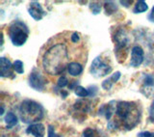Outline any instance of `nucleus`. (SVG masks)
<instances>
[{
  "mask_svg": "<svg viewBox=\"0 0 154 137\" xmlns=\"http://www.w3.org/2000/svg\"><path fill=\"white\" fill-rule=\"evenodd\" d=\"M42 63L43 70L48 75H61L71 63L69 46L66 43L59 41L52 43L43 53Z\"/></svg>",
  "mask_w": 154,
  "mask_h": 137,
  "instance_id": "nucleus-1",
  "label": "nucleus"
},
{
  "mask_svg": "<svg viewBox=\"0 0 154 137\" xmlns=\"http://www.w3.org/2000/svg\"><path fill=\"white\" fill-rule=\"evenodd\" d=\"M116 120L114 122H110L108 126L111 128L112 126H122L128 130L133 129L140 122V113L139 107L137 104L133 101H119L116 105Z\"/></svg>",
  "mask_w": 154,
  "mask_h": 137,
  "instance_id": "nucleus-2",
  "label": "nucleus"
},
{
  "mask_svg": "<svg viewBox=\"0 0 154 137\" xmlns=\"http://www.w3.org/2000/svg\"><path fill=\"white\" fill-rule=\"evenodd\" d=\"M19 116L23 123H35L42 119L43 109L38 102L31 100H26L22 101L19 107Z\"/></svg>",
  "mask_w": 154,
  "mask_h": 137,
  "instance_id": "nucleus-3",
  "label": "nucleus"
},
{
  "mask_svg": "<svg viewBox=\"0 0 154 137\" xmlns=\"http://www.w3.org/2000/svg\"><path fill=\"white\" fill-rule=\"evenodd\" d=\"M7 32L9 34L13 45L17 46H20L24 45L25 42L27 41L29 35V30L27 26L19 21H14L9 26Z\"/></svg>",
  "mask_w": 154,
  "mask_h": 137,
  "instance_id": "nucleus-4",
  "label": "nucleus"
},
{
  "mask_svg": "<svg viewBox=\"0 0 154 137\" xmlns=\"http://www.w3.org/2000/svg\"><path fill=\"white\" fill-rule=\"evenodd\" d=\"M111 72H112V67L110 64H108L107 61H104L101 56L96 57L91 63V72L96 78L107 75Z\"/></svg>",
  "mask_w": 154,
  "mask_h": 137,
  "instance_id": "nucleus-5",
  "label": "nucleus"
},
{
  "mask_svg": "<svg viewBox=\"0 0 154 137\" xmlns=\"http://www.w3.org/2000/svg\"><path fill=\"white\" fill-rule=\"evenodd\" d=\"M29 85L37 91H42L45 87V79L38 72H33L29 75Z\"/></svg>",
  "mask_w": 154,
  "mask_h": 137,
  "instance_id": "nucleus-6",
  "label": "nucleus"
},
{
  "mask_svg": "<svg viewBox=\"0 0 154 137\" xmlns=\"http://www.w3.org/2000/svg\"><path fill=\"white\" fill-rule=\"evenodd\" d=\"M29 14L35 19V21H41V19L45 16V12L43 11L41 4L37 1H33L29 5L28 8Z\"/></svg>",
  "mask_w": 154,
  "mask_h": 137,
  "instance_id": "nucleus-7",
  "label": "nucleus"
},
{
  "mask_svg": "<svg viewBox=\"0 0 154 137\" xmlns=\"http://www.w3.org/2000/svg\"><path fill=\"white\" fill-rule=\"evenodd\" d=\"M143 61V50L140 46H135L131 50V62L130 65L134 68H137Z\"/></svg>",
  "mask_w": 154,
  "mask_h": 137,
  "instance_id": "nucleus-8",
  "label": "nucleus"
},
{
  "mask_svg": "<svg viewBox=\"0 0 154 137\" xmlns=\"http://www.w3.org/2000/svg\"><path fill=\"white\" fill-rule=\"evenodd\" d=\"M0 66H1V76L2 77H14L12 68H14L11 61L5 57L0 58Z\"/></svg>",
  "mask_w": 154,
  "mask_h": 137,
  "instance_id": "nucleus-9",
  "label": "nucleus"
},
{
  "mask_svg": "<svg viewBox=\"0 0 154 137\" xmlns=\"http://www.w3.org/2000/svg\"><path fill=\"white\" fill-rule=\"evenodd\" d=\"M26 132L34 135L35 137H45V126L41 123L32 124L31 126H28V129H26Z\"/></svg>",
  "mask_w": 154,
  "mask_h": 137,
  "instance_id": "nucleus-10",
  "label": "nucleus"
},
{
  "mask_svg": "<svg viewBox=\"0 0 154 137\" xmlns=\"http://www.w3.org/2000/svg\"><path fill=\"white\" fill-rule=\"evenodd\" d=\"M67 72L72 76H77L83 72V66L79 62H71L67 67Z\"/></svg>",
  "mask_w": 154,
  "mask_h": 137,
  "instance_id": "nucleus-11",
  "label": "nucleus"
},
{
  "mask_svg": "<svg viewBox=\"0 0 154 137\" xmlns=\"http://www.w3.org/2000/svg\"><path fill=\"white\" fill-rule=\"evenodd\" d=\"M119 77H120V72H115L114 75H112L110 77H108L107 79H105L102 82V88L105 90H110L114 83H116L119 79Z\"/></svg>",
  "mask_w": 154,
  "mask_h": 137,
  "instance_id": "nucleus-12",
  "label": "nucleus"
},
{
  "mask_svg": "<svg viewBox=\"0 0 154 137\" xmlns=\"http://www.w3.org/2000/svg\"><path fill=\"white\" fill-rule=\"evenodd\" d=\"M5 123L7 124V129H11L14 126H16L17 124V118L12 112H9L7 115L5 116Z\"/></svg>",
  "mask_w": 154,
  "mask_h": 137,
  "instance_id": "nucleus-13",
  "label": "nucleus"
},
{
  "mask_svg": "<svg viewBox=\"0 0 154 137\" xmlns=\"http://www.w3.org/2000/svg\"><path fill=\"white\" fill-rule=\"evenodd\" d=\"M74 107H75V109H77V110H80L82 112H87L89 110L90 102L87 101V100H79L74 104Z\"/></svg>",
  "mask_w": 154,
  "mask_h": 137,
  "instance_id": "nucleus-14",
  "label": "nucleus"
},
{
  "mask_svg": "<svg viewBox=\"0 0 154 137\" xmlns=\"http://www.w3.org/2000/svg\"><path fill=\"white\" fill-rule=\"evenodd\" d=\"M147 9H148V6H147V4L146 2H144V1H138L136 3V5H135L133 11H134V13L139 14V13L146 12Z\"/></svg>",
  "mask_w": 154,
  "mask_h": 137,
  "instance_id": "nucleus-15",
  "label": "nucleus"
},
{
  "mask_svg": "<svg viewBox=\"0 0 154 137\" xmlns=\"http://www.w3.org/2000/svg\"><path fill=\"white\" fill-rule=\"evenodd\" d=\"M74 92H75V95L80 97H88L90 95L89 94V90L85 89V88L82 87V86H77L74 89Z\"/></svg>",
  "mask_w": 154,
  "mask_h": 137,
  "instance_id": "nucleus-16",
  "label": "nucleus"
},
{
  "mask_svg": "<svg viewBox=\"0 0 154 137\" xmlns=\"http://www.w3.org/2000/svg\"><path fill=\"white\" fill-rule=\"evenodd\" d=\"M13 67H14V70L16 71L17 73H23V72H24L23 63H22L20 60L14 61V64H13Z\"/></svg>",
  "mask_w": 154,
  "mask_h": 137,
  "instance_id": "nucleus-17",
  "label": "nucleus"
},
{
  "mask_svg": "<svg viewBox=\"0 0 154 137\" xmlns=\"http://www.w3.org/2000/svg\"><path fill=\"white\" fill-rule=\"evenodd\" d=\"M90 9L91 10L93 14H97L101 11V5L98 2H93V3H91V5H90Z\"/></svg>",
  "mask_w": 154,
  "mask_h": 137,
  "instance_id": "nucleus-18",
  "label": "nucleus"
},
{
  "mask_svg": "<svg viewBox=\"0 0 154 137\" xmlns=\"http://www.w3.org/2000/svg\"><path fill=\"white\" fill-rule=\"evenodd\" d=\"M83 136L84 137H97V132H96L94 129L89 128L84 130Z\"/></svg>",
  "mask_w": 154,
  "mask_h": 137,
  "instance_id": "nucleus-19",
  "label": "nucleus"
},
{
  "mask_svg": "<svg viewBox=\"0 0 154 137\" xmlns=\"http://www.w3.org/2000/svg\"><path fill=\"white\" fill-rule=\"evenodd\" d=\"M57 84H58V86H59L60 88H64V87H66L67 84H69V80H67V78L66 76L62 75L59 78V79H58Z\"/></svg>",
  "mask_w": 154,
  "mask_h": 137,
  "instance_id": "nucleus-20",
  "label": "nucleus"
},
{
  "mask_svg": "<svg viewBox=\"0 0 154 137\" xmlns=\"http://www.w3.org/2000/svg\"><path fill=\"white\" fill-rule=\"evenodd\" d=\"M144 85L146 86H152L154 85V78L152 75H146V78H144Z\"/></svg>",
  "mask_w": 154,
  "mask_h": 137,
  "instance_id": "nucleus-21",
  "label": "nucleus"
},
{
  "mask_svg": "<svg viewBox=\"0 0 154 137\" xmlns=\"http://www.w3.org/2000/svg\"><path fill=\"white\" fill-rule=\"evenodd\" d=\"M70 41L73 43H77L80 41V34L77 33V32L72 33L71 36H70Z\"/></svg>",
  "mask_w": 154,
  "mask_h": 137,
  "instance_id": "nucleus-22",
  "label": "nucleus"
},
{
  "mask_svg": "<svg viewBox=\"0 0 154 137\" xmlns=\"http://www.w3.org/2000/svg\"><path fill=\"white\" fill-rule=\"evenodd\" d=\"M47 135H48V137H61V136H59L58 134H56L55 130H54V129H53V126H48Z\"/></svg>",
  "mask_w": 154,
  "mask_h": 137,
  "instance_id": "nucleus-23",
  "label": "nucleus"
},
{
  "mask_svg": "<svg viewBox=\"0 0 154 137\" xmlns=\"http://www.w3.org/2000/svg\"><path fill=\"white\" fill-rule=\"evenodd\" d=\"M139 137H154V132H149V131H146V132L140 133Z\"/></svg>",
  "mask_w": 154,
  "mask_h": 137,
  "instance_id": "nucleus-24",
  "label": "nucleus"
},
{
  "mask_svg": "<svg viewBox=\"0 0 154 137\" xmlns=\"http://www.w3.org/2000/svg\"><path fill=\"white\" fill-rule=\"evenodd\" d=\"M148 19L151 22H154V7L152 8V10H151V12H150V14H148Z\"/></svg>",
  "mask_w": 154,
  "mask_h": 137,
  "instance_id": "nucleus-25",
  "label": "nucleus"
},
{
  "mask_svg": "<svg viewBox=\"0 0 154 137\" xmlns=\"http://www.w3.org/2000/svg\"><path fill=\"white\" fill-rule=\"evenodd\" d=\"M150 117L152 119H154V101L152 102L151 107H150Z\"/></svg>",
  "mask_w": 154,
  "mask_h": 137,
  "instance_id": "nucleus-26",
  "label": "nucleus"
},
{
  "mask_svg": "<svg viewBox=\"0 0 154 137\" xmlns=\"http://www.w3.org/2000/svg\"><path fill=\"white\" fill-rule=\"evenodd\" d=\"M75 85H77V82H76V81H73V82H72V84L69 85V89H73V87H74Z\"/></svg>",
  "mask_w": 154,
  "mask_h": 137,
  "instance_id": "nucleus-27",
  "label": "nucleus"
},
{
  "mask_svg": "<svg viewBox=\"0 0 154 137\" xmlns=\"http://www.w3.org/2000/svg\"><path fill=\"white\" fill-rule=\"evenodd\" d=\"M120 3H122V4H131L132 1H128V2H126V1H120ZM125 6L128 7V5H125Z\"/></svg>",
  "mask_w": 154,
  "mask_h": 137,
  "instance_id": "nucleus-28",
  "label": "nucleus"
}]
</instances>
